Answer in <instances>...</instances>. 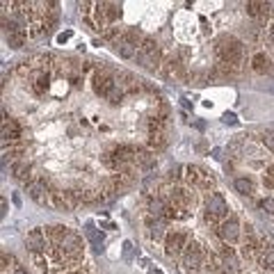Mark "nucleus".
<instances>
[{
    "mask_svg": "<svg viewBox=\"0 0 274 274\" xmlns=\"http://www.w3.org/2000/svg\"><path fill=\"white\" fill-rule=\"evenodd\" d=\"M121 39H124V42H128L130 46H135V48H137V46H142V43H144V39H147V37L142 35V30H137V28H128V30H124V37H121Z\"/></svg>",
    "mask_w": 274,
    "mask_h": 274,
    "instance_id": "aec40b11",
    "label": "nucleus"
},
{
    "mask_svg": "<svg viewBox=\"0 0 274 274\" xmlns=\"http://www.w3.org/2000/svg\"><path fill=\"white\" fill-rule=\"evenodd\" d=\"M91 87H94V91H96L99 96L107 99V96L114 91L117 83H114V78L110 76V71L107 69H96L94 71V76H91Z\"/></svg>",
    "mask_w": 274,
    "mask_h": 274,
    "instance_id": "39448f33",
    "label": "nucleus"
},
{
    "mask_svg": "<svg viewBox=\"0 0 274 274\" xmlns=\"http://www.w3.org/2000/svg\"><path fill=\"white\" fill-rule=\"evenodd\" d=\"M103 12H105L107 23H112L121 16V5L119 2H103Z\"/></svg>",
    "mask_w": 274,
    "mask_h": 274,
    "instance_id": "b1692460",
    "label": "nucleus"
},
{
    "mask_svg": "<svg viewBox=\"0 0 274 274\" xmlns=\"http://www.w3.org/2000/svg\"><path fill=\"white\" fill-rule=\"evenodd\" d=\"M162 76L169 78V80H185V66H183L178 60L169 57V60H165V64H162Z\"/></svg>",
    "mask_w": 274,
    "mask_h": 274,
    "instance_id": "ddd939ff",
    "label": "nucleus"
},
{
    "mask_svg": "<svg viewBox=\"0 0 274 274\" xmlns=\"http://www.w3.org/2000/svg\"><path fill=\"white\" fill-rule=\"evenodd\" d=\"M212 158H222V151L219 148H212Z\"/></svg>",
    "mask_w": 274,
    "mask_h": 274,
    "instance_id": "4c0bfd02",
    "label": "nucleus"
},
{
    "mask_svg": "<svg viewBox=\"0 0 274 274\" xmlns=\"http://www.w3.org/2000/svg\"><path fill=\"white\" fill-rule=\"evenodd\" d=\"M176 178H178V167L169 171V181H176Z\"/></svg>",
    "mask_w": 274,
    "mask_h": 274,
    "instance_id": "f704fd0d",
    "label": "nucleus"
},
{
    "mask_svg": "<svg viewBox=\"0 0 274 274\" xmlns=\"http://www.w3.org/2000/svg\"><path fill=\"white\" fill-rule=\"evenodd\" d=\"M272 5L270 2H260V0H249L245 5L247 14L252 16V19H258V21H267V16H270V12H272Z\"/></svg>",
    "mask_w": 274,
    "mask_h": 274,
    "instance_id": "4468645a",
    "label": "nucleus"
},
{
    "mask_svg": "<svg viewBox=\"0 0 274 274\" xmlns=\"http://www.w3.org/2000/svg\"><path fill=\"white\" fill-rule=\"evenodd\" d=\"M206 260V253L204 249H201V245L199 242H188V247H185V252H183V267L185 270H190V272H194V270H199V267L204 265Z\"/></svg>",
    "mask_w": 274,
    "mask_h": 274,
    "instance_id": "423d86ee",
    "label": "nucleus"
},
{
    "mask_svg": "<svg viewBox=\"0 0 274 274\" xmlns=\"http://www.w3.org/2000/svg\"><path fill=\"white\" fill-rule=\"evenodd\" d=\"M124 256L133 258V242H124Z\"/></svg>",
    "mask_w": 274,
    "mask_h": 274,
    "instance_id": "7c9ffc66",
    "label": "nucleus"
},
{
    "mask_svg": "<svg viewBox=\"0 0 274 274\" xmlns=\"http://www.w3.org/2000/svg\"><path fill=\"white\" fill-rule=\"evenodd\" d=\"M135 165H137L140 169H144V171H151V169H155L158 160H155L153 151H147V148H137V155H135Z\"/></svg>",
    "mask_w": 274,
    "mask_h": 274,
    "instance_id": "2eb2a0df",
    "label": "nucleus"
},
{
    "mask_svg": "<svg viewBox=\"0 0 274 274\" xmlns=\"http://www.w3.org/2000/svg\"><path fill=\"white\" fill-rule=\"evenodd\" d=\"M235 190H238L240 194L252 197V194H253V183L249 181V178H238V181H235Z\"/></svg>",
    "mask_w": 274,
    "mask_h": 274,
    "instance_id": "a878e982",
    "label": "nucleus"
},
{
    "mask_svg": "<svg viewBox=\"0 0 274 274\" xmlns=\"http://www.w3.org/2000/svg\"><path fill=\"white\" fill-rule=\"evenodd\" d=\"M256 260L260 263V267H265V270H272L274 272V247L260 242V249H258V253H256Z\"/></svg>",
    "mask_w": 274,
    "mask_h": 274,
    "instance_id": "dca6fc26",
    "label": "nucleus"
},
{
    "mask_svg": "<svg viewBox=\"0 0 274 274\" xmlns=\"http://www.w3.org/2000/svg\"><path fill=\"white\" fill-rule=\"evenodd\" d=\"M66 39H71V30H66V32H62V35L57 37V42H60V43H64Z\"/></svg>",
    "mask_w": 274,
    "mask_h": 274,
    "instance_id": "72a5a7b5",
    "label": "nucleus"
},
{
    "mask_svg": "<svg viewBox=\"0 0 274 274\" xmlns=\"http://www.w3.org/2000/svg\"><path fill=\"white\" fill-rule=\"evenodd\" d=\"M263 144H265L270 151H274V130H267V133L263 135Z\"/></svg>",
    "mask_w": 274,
    "mask_h": 274,
    "instance_id": "c756f323",
    "label": "nucleus"
},
{
    "mask_svg": "<svg viewBox=\"0 0 274 274\" xmlns=\"http://www.w3.org/2000/svg\"><path fill=\"white\" fill-rule=\"evenodd\" d=\"M28 194H30V199L37 201L39 206H46L48 204V199H50L48 188H46V183H42V181H30L28 183Z\"/></svg>",
    "mask_w": 274,
    "mask_h": 274,
    "instance_id": "f8f14e48",
    "label": "nucleus"
},
{
    "mask_svg": "<svg viewBox=\"0 0 274 274\" xmlns=\"http://www.w3.org/2000/svg\"><path fill=\"white\" fill-rule=\"evenodd\" d=\"M165 144H167L165 130H160V133H148V148H162Z\"/></svg>",
    "mask_w": 274,
    "mask_h": 274,
    "instance_id": "393cba45",
    "label": "nucleus"
},
{
    "mask_svg": "<svg viewBox=\"0 0 274 274\" xmlns=\"http://www.w3.org/2000/svg\"><path fill=\"white\" fill-rule=\"evenodd\" d=\"M258 206H260V208H263V211H265V212H270V215H272V217H274V199H272V197L260 199V201H258Z\"/></svg>",
    "mask_w": 274,
    "mask_h": 274,
    "instance_id": "c85d7f7f",
    "label": "nucleus"
},
{
    "mask_svg": "<svg viewBox=\"0 0 274 274\" xmlns=\"http://www.w3.org/2000/svg\"><path fill=\"white\" fill-rule=\"evenodd\" d=\"M222 119H224V124H231V126H233V124H238V119H235V114H233V112H226Z\"/></svg>",
    "mask_w": 274,
    "mask_h": 274,
    "instance_id": "2f4dec72",
    "label": "nucleus"
},
{
    "mask_svg": "<svg viewBox=\"0 0 274 274\" xmlns=\"http://www.w3.org/2000/svg\"><path fill=\"white\" fill-rule=\"evenodd\" d=\"M183 171H185V181L199 190H212L217 185V178L212 176V171L199 167V165H188V167H183Z\"/></svg>",
    "mask_w": 274,
    "mask_h": 274,
    "instance_id": "7ed1b4c3",
    "label": "nucleus"
},
{
    "mask_svg": "<svg viewBox=\"0 0 274 274\" xmlns=\"http://www.w3.org/2000/svg\"><path fill=\"white\" fill-rule=\"evenodd\" d=\"M263 183H265V188L274 190V178H272V176H265V178H263Z\"/></svg>",
    "mask_w": 274,
    "mask_h": 274,
    "instance_id": "473e14b6",
    "label": "nucleus"
},
{
    "mask_svg": "<svg viewBox=\"0 0 274 274\" xmlns=\"http://www.w3.org/2000/svg\"><path fill=\"white\" fill-rule=\"evenodd\" d=\"M217 235L224 240V242H229V245L235 242L240 235V222L235 217H226L224 222L217 226Z\"/></svg>",
    "mask_w": 274,
    "mask_h": 274,
    "instance_id": "9b49d317",
    "label": "nucleus"
},
{
    "mask_svg": "<svg viewBox=\"0 0 274 274\" xmlns=\"http://www.w3.org/2000/svg\"><path fill=\"white\" fill-rule=\"evenodd\" d=\"M265 176H272V178H274V165H270V167L265 169Z\"/></svg>",
    "mask_w": 274,
    "mask_h": 274,
    "instance_id": "e433bc0d",
    "label": "nucleus"
},
{
    "mask_svg": "<svg viewBox=\"0 0 274 274\" xmlns=\"http://www.w3.org/2000/svg\"><path fill=\"white\" fill-rule=\"evenodd\" d=\"M219 258H222V267H224L226 272H231V274L238 272V258H235V252H233L231 247H224Z\"/></svg>",
    "mask_w": 274,
    "mask_h": 274,
    "instance_id": "f3484780",
    "label": "nucleus"
},
{
    "mask_svg": "<svg viewBox=\"0 0 274 274\" xmlns=\"http://www.w3.org/2000/svg\"><path fill=\"white\" fill-rule=\"evenodd\" d=\"M0 206H2V217H5V215H7V201L2 199V201H0Z\"/></svg>",
    "mask_w": 274,
    "mask_h": 274,
    "instance_id": "c9c22d12",
    "label": "nucleus"
},
{
    "mask_svg": "<svg viewBox=\"0 0 274 274\" xmlns=\"http://www.w3.org/2000/svg\"><path fill=\"white\" fill-rule=\"evenodd\" d=\"M137 50L135 46H130L128 42H124V39H119V42L114 43V53L119 57H124V60H133V57H137Z\"/></svg>",
    "mask_w": 274,
    "mask_h": 274,
    "instance_id": "a211bd4d",
    "label": "nucleus"
},
{
    "mask_svg": "<svg viewBox=\"0 0 274 274\" xmlns=\"http://www.w3.org/2000/svg\"><path fill=\"white\" fill-rule=\"evenodd\" d=\"M137 62H140L144 69H158V66H160L162 53H160V46H158L155 39H151V37L144 39V43H142L140 50H137Z\"/></svg>",
    "mask_w": 274,
    "mask_h": 274,
    "instance_id": "20e7f679",
    "label": "nucleus"
},
{
    "mask_svg": "<svg viewBox=\"0 0 274 274\" xmlns=\"http://www.w3.org/2000/svg\"><path fill=\"white\" fill-rule=\"evenodd\" d=\"M185 247H188V235L181 231H174V233H167V238H165V252L167 256H181L185 252Z\"/></svg>",
    "mask_w": 274,
    "mask_h": 274,
    "instance_id": "1a4fd4ad",
    "label": "nucleus"
},
{
    "mask_svg": "<svg viewBox=\"0 0 274 274\" xmlns=\"http://www.w3.org/2000/svg\"><path fill=\"white\" fill-rule=\"evenodd\" d=\"M12 174H14L19 181H28L30 176H32V165H28V162H23V160L14 162V165H12Z\"/></svg>",
    "mask_w": 274,
    "mask_h": 274,
    "instance_id": "6ab92c4d",
    "label": "nucleus"
},
{
    "mask_svg": "<svg viewBox=\"0 0 274 274\" xmlns=\"http://www.w3.org/2000/svg\"><path fill=\"white\" fill-rule=\"evenodd\" d=\"M21 140V126H19V121L12 119L7 114V110H2V142L5 144H14V142Z\"/></svg>",
    "mask_w": 274,
    "mask_h": 274,
    "instance_id": "9d476101",
    "label": "nucleus"
},
{
    "mask_svg": "<svg viewBox=\"0 0 274 274\" xmlns=\"http://www.w3.org/2000/svg\"><path fill=\"white\" fill-rule=\"evenodd\" d=\"M165 197H167V204H171L174 208H183V211L194 208V194L185 188H171Z\"/></svg>",
    "mask_w": 274,
    "mask_h": 274,
    "instance_id": "0eeeda50",
    "label": "nucleus"
},
{
    "mask_svg": "<svg viewBox=\"0 0 274 274\" xmlns=\"http://www.w3.org/2000/svg\"><path fill=\"white\" fill-rule=\"evenodd\" d=\"M270 60H267L265 53H256V55L252 57V69L256 71V73H267V69H270Z\"/></svg>",
    "mask_w": 274,
    "mask_h": 274,
    "instance_id": "4be33fe9",
    "label": "nucleus"
},
{
    "mask_svg": "<svg viewBox=\"0 0 274 274\" xmlns=\"http://www.w3.org/2000/svg\"><path fill=\"white\" fill-rule=\"evenodd\" d=\"M48 245H50V240L43 229H32V231L25 235V247L30 249V253H46Z\"/></svg>",
    "mask_w": 274,
    "mask_h": 274,
    "instance_id": "6e6552de",
    "label": "nucleus"
},
{
    "mask_svg": "<svg viewBox=\"0 0 274 274\" xmlns=\"http://www.w3.org/2000/svg\"><path fill=\"white\" fill-rule=\"evenodd\" d=\"M48 87H50V76H48V73H39V76H37V80H35V91H37V94H43Z\"/></svg>",
    "mask_w": 274,
    "mask_h": 274,
    "instance_id": "bb28decb",
    "label": "nucleus"
},
{
    "mask_svg": "<svg viewBox=\"0 0 274 274\" xmlns=\"http://www.w3.org/2000/svg\"><path fill=\"white\" fill-rule=\"evenodd\" d=\"M267 73H270V76H274V64H270V69H267Z\"/></svg>",
    "mask_w": 274,
    "mask_h": 274,
    "instance_id": "58836bf2",
    "label": "nucleus"
},
{
    "mask_svg": "<svg viewBox=\"0 0 274 274\" xmlns=\"http://www.w3.org/2000/svg\"><path fill=\"white\" fill-rule=\"evenodd\" d=\"M226 217H229V204H226V199L219 192H212L211 197L206 199V211H204L206 224L219 226Z\"/></svg>",
    "mask_w": 274,
    "mask_h": 274,
    "instance_id": "f03ea898",
    "label": "nucleus"
},
{
    "mask_svg": "<svg viewBox=\"0 0 274 274\" xmlns=\"http://www.w3.org/2000/svg\"><path fill=\"white\" fill-rule=\"evenodd\" d=\"M84 235H87V240H89L96 249H101V245H103V231H99L94 224H87L84 226Z\"/></svg>",
    "mask_w": 274,
    "mask_h": 274,
    "instance_id": "412c9836",
    "label": "nucleus"
},
{
    "mask_svg": "<svg viewBox=\"0 0 274 274\" xmlns=\"http://www.w3.org/2000/svg\"><path fill=\"white\" fill-rule=\"evenodd\" d=\"M215 53H217L219 62H226V64H233L235 69H240V64H242V57H245V46L240 39L235 37H219L217 42H215Z\"/></svg>",
    "mask_w": 274,
    "mask_h": 274,
    "instance_id": "f257e3e1",
    "label": "nucleus"
},
{
    "mask_svg": "<svg viewBox=\"0 0 274 274\" xmlns=\"http://www.w3.org/2000/svg\"><path fill=\"white\" fill-rule=\"evenodd\" d=\"M147 229H148V235H151L153 240H160L162 235H165V224L158 222V219H153V217L147 219Z\"/></svg>",
    "mask_w": 274,
    "mask_h": 274,
    "instance_id": "5701e85b",
    "label": "nucleus"
},
{
    "mask_svg": "<svg viewBox=\"0 0 274 274\" xmlns=\"http://www.w3.org/2000/svg\"><path fill=\"white\" fill-rule=\"evenodd\" d=\"M32 263H35L42 272H48V260H46V253H32Z\"/></svg>",
    "mask_w": 274,
    "mask_h": 274,
    "instance_id": "cd10ccee",
    "label": "nucleus"
}]
</instances>
